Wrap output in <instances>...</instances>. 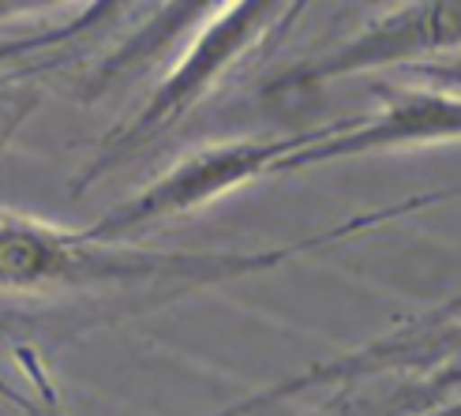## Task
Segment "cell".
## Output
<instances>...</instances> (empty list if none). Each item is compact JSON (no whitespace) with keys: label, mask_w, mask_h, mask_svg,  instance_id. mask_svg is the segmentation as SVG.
I'll return each mask as SVG.
<instances>
[{"label":"cell","mask_w":461,"mask_h":416,"mask_svg":"<svg viewBox=\"0 0 461 416\" xmlns=\"http://www.w3.org/2000/svg\"><path fill=\"white\" fill-rule=\"evenodd\" d=\"M424 206V199H409L402 206L349 218L327 233L293 240L267 251H140V248H113L105 240H90L86 233H64V229L27 222V218H0V289L34 293V289H76V285H131V282H221V277L256 274L278 267L301 251L322 248L330 240L367 233L372 225L402 218Z\"/></svg>","instance_id":"obj_1"},{"label":"cell","mask_w":461,"mask_h":416,"mask_svg":"<svg viewBox=\"0 0 461 416\" xmlns=\"http://www.w3.org/2000/svg\"><path fill=\"white\" fill-rule=\"evenodd\" d=\"M301 143V135L293 139H263V143H225L211 147L203 154H192L188 161H180L176 169H169L161 180H154L150 188L140 195H131L121 203L117 211H109L98 225L83 229L90 240H124L135 229H143L150 222H166L176 214H192L211 199L240 188V184L256 180L263 173H274V166Z\"/></svg>","instance_id":"obj_2"},{"label":"cell","mask_w":461,"mask_h":416,"mask_svg":"<svg viewBox=\"0 0 461 416\" xmlns=\"http://www.w3.org/2000/svg\"><path fill=\"white\" fill-rule=\"evenodd\" d=\"M457 135V98L450 95H405L386 105L375 121L364 124H338L301 135L274 173L319 166V161H341L364 150L394 147V143H420V139H454Z\"/></svg>","instance_id":"obj_3"},{"label":"cell","mask_w":461,"mask_h":416,"mask_svg":"<svg viewBox=\"0 0 461 416\" xmlns=\"http://www.w3.org/2000/svg\"><path fill=\"white\" fill-rule=\"evenodd\" d=\"M454 41H457V0H428V5H417L402 12L398 19L383 23V27L367 31L364 38L345 45V50L322 57L308 72H293V83L296 90H304L312 83L360 72V68H379V64L409 60L417 53L447 50Z\"/></svg>","instance_id":"obj_4"},{"label":"cell","mask_w":461,"mask_h":416,"mask_svg":"<svg viewBox=\"0 0 461 416\" xmlns=\"http://www.w3.org/2000/svg\"><path fill=\"white\" fill-rule=\"evenodd\" d=\"M19 364L27 367L31 383L38 386V402L19 398V405H23V409H31L34 416H68V412H64V405H60V394H57V383H53L50 375H45V367L34 360V353H31V349H19Z\"/></svg>","instance_id":"obj_5"},{"label":"cell","mask_w":461,"mask_h":416,"mask_svg":"<svg viewBox=\"0 0 461 416\" xmlns=\"http://www.w3.org/2000/svg\"><path fill=\"white\" fill-rule=\"evenodd\" d=\"M27 109H31V98H23L15 105H8V98H0V124H19Z\"/></svg>","instance_id":"obj_6"}]
</instances>
